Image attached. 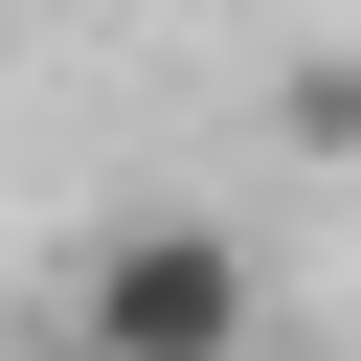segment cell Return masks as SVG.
<instances>
[{
  "instance_id": "6da1fadb",
  "label": "cell",
  "mask_w": 361,
  "mask_h": 361,
  "mask_svg": "<svg viewBox=\"0 0 361 361\" xmlns=\"http://www.w3.org/2000/svg\"><path fill=\"white\" fill-rule=\"evenodd\" d=\"M248 248L226 226H113L90 248V293H68V361H248Z\"/></svg>"
}]
</instances>
